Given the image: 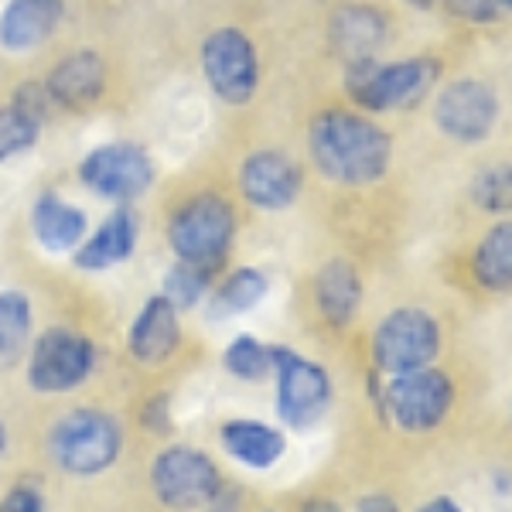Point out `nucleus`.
I'll list each match as a JSON object with an SVG mask.
<instances>
[{
  "label": "nucleus",
  "mask_w": 512,
  "mask_h": 512,
  "mask_svg": "<svg viewBox=\"0 0 512 512\" xmlns=\"http://www.w3.org/2000/svg\"><path fill=\"white\" fill-rule=\"evenodd\" d=\"M311 161L328 181L362 188L390 171L393 144L383 127L352 110H325L308 130Z\"/></svg>",
  "instance_id": "f257e3e1"
},
{
  "label": "nucleus",
  "mask_w": 512,
  "mask_h": 512,
  "mask_svg": "<svg viewBox=\"0 0 512 512\" xmlns=\"http://www.w3.org/2000/svg\"><path fill=\"white\" fill-rule=\"evenodd\" d=\"M441 79V62L431 55H414L400 62H376L359 59L349 62L345 72V89L352 103L369 113H400L410 106L424 103L427 93Z\"/></svg>",
  "instance_id": "f03ea898"
},
{
  "label": "nucleus",
  "mask_w": 512,
  "mask_h": 512,
  "mask_svg": "<svg viewBox=\"0 0 512 512\" xmlns=\"http://www.w3.org/2000/svg\"><path fill=\"white\" fill-rule=\"evenodd\" d=\"M48 458L65 475L93 478L117 465L123 451V431L117 417L99 407H72L48 427Z\"/></svg>",
  "instance_id": "7ed1b4c3"
},
{
  "label": "nucleus",
  "mask_w": 512,
  "mask_h": 512,
  "mask_svg": "<svg viewBox=\"0 0 512 512\" xmlns=\"http://www.w3.org/2000/svg\"><path fill=\"white\" fill-rule=\"evenodd\" d=\"M236 239V212L216 192H202L181 202L168 222V243L175 260L195 263L205 270H222Z\"/></svg>",
  "instance_id": "20e7f679"
},
{
  "label": "nucleus",
  "mask_w": 512,
  "mask_h": 512,
  "mask_svg": "<svg viewBox=\"0 0 512 512\" xmlns=\"http://www.w3.org/2000/svg\"><path fill=\"white\" fill-rule=\"evenodd\" d=\"M222 472L205 451L188 444H168L151 461V489L164 509H205L222 492Z\"/></svg>",
  "instance_id": "39448f33"
},
{
  "label": "nucleus",
  "mask_w": 512,
  "mask_h": 512,
  "mask_svg": "<svg viewBox=\"0 0 512 512\" xmlns=\"http://www.w3.org/2000/svg\"><path fill=\"white\" fill-rule=\"evenodd\" d=\"M270 359L277 379V417L291 431L315 427L332 407V376L287 345H270Z\"/></svg>",
  "instance_id": "423d86ee"
},
{
  "label": "nucleus",
  "mask_w": 512,
  "mask_h": 512,
  "mask_svg": "<svg viewBox=\"0 0 512 512\" xmlns=\"http://www.w3.org/2000/svg\"><path fill=\"white\" fill-rule=\"evenodd\" d=\"M96 345L65 325L45 328L28 352V386L38 393H72L93 376Z\"/></svg>",
  "instance_id": "0eeeda50"
},
{
  "label": "nucleus",
  "mask_w": 512,
  "mask_h": 512,
  "mask_svg": "<svg viewBox=\"0 0 512 512\" xmlns=\"http://www.w3.org/2000/svg\"><path fill=\"white\" fill-rule=\"evenodd\" d=\"M441 355V325L424 308H396L373 332V362L383 373L427 369Z\"/></svg>",
  "instance_id": "6e6552de"
},
{
  "label": "nucleus",
  "mask_w": 512,
  "mask_h": 512,
  "mask_svg": "<svg viewBox=\"0 0 512 512\" xmlns=\"http://www.w3.org/2000/svg\"><path fill=\"white\" fill-rule=\"evenodd\" d=\"M202 72L222 103L243 106L260 86V55L239 28H216L202 41Z\"/></svg>",
  "instance_id": "1a4fd4ad"
},
{
  "label": "nucleus",
  "mask_w": 512,
  "mask_h": 512,
  "mask_svg": "<svg viewBox=\"0 0 512 512\" xmlns=\"http://www.w3.org/2000/svg\"><path fill=\"white\" fill-rule=\"evenodd\" d=\"M79 181L99 198L110 202H134L154 185V161L140 144L113 140L99 144L82 158Z\"/></svg>",
  "instance_id": "9d476101"
},
{
  "label": "nucleus",
  "mask_w": 512,
  "mask_h": 512,
  "mask_svg": "<svg viewBox=\"0 0 512 512\" xmlns=\"http://www.w3.org/2000/svg\"><path fill=\"white\" fill-rule=\"evenodd\" d=\"M454 403V383L441 369H414V373H396L383 390L386 414L396 420L403 431H434L444 424Z\"/></svg>",
  "instance_id": "9b49d317"
},
{
  "label": "nucleus",
  "mask_w": 512,
  "mask_h": 512,
  "mask_svg": "<svg viewBox=\"0 0 512 512\" xmlns=\"http://www.w3.org/2000/svg\"><path fill=\"white\" fill-rule=\"evenodd\" d=\"M499 96L482 79H454L434 99V127L458 144H478L495 130Z\"/></svg>",
  "instance_id": "f8f14e48"
},
{
  "label": "nucleus",
  "mask_w": 512,
  "mask_h": 512,
  "mask_svg": "<svg viewBox=\"0 0 512 512\" xmlns=\"http://www.w3.org/2000/svg\"><path fill=\"white\" fill-rule=\"evenodd\" d=\"M304 175L294 158L284 151H256L239 168V192L250 205L263 212L291 209L301 195Z\"/></svg>",
  "instance_id": "ddd939ff"
},
{
  "label": "nucleus",
  "mask_w": 512,
  "mask_h": 512,
  "mask_svg": "<svg viewBox=\"0 0 512 512\" xmlns=\"http://www.w3.org/2000/svg\"><path fill=\"white\" fill-rule=\"evenodd\" d=\"M181 311L168 301L164 294H154L144 301V308L137 311V318L130 321L127 332V349L137 362L144 366H161L175 355L181 342Z\"/></svg>",
  "instance_id": "4468645a"
},
{
  "label": "nucleus",
  "mask_w": 512,
  "mask_h": 512,
  "mask_svg": "<svg viewBox=\"0 0 512 512\" xmlns=\"http://www.w3.org/2000/svg\"><path fill=\"white\" fill-rule=\"evenodd\" d=\"M106 89V65L96 52H72L48 72L45 93L52 106L79 113L93 106Z\"/></svg>",
  "instance_id": "2eb2a0df"
},
{
  "label": "nucleus",
  "mask_w": 512,
  "mask_h": 512,
  "mask_svg": "<svg viewBox=\"0 0 512 512\" xmlns=\"http://www.w3.org/2000/svg\"><path fill=\"white\" fill-rule=\"evenodd\" d=\"M62 18V0H7L0 11V45L7 52H31L59 31Z\"/></svg>",
  "instance_id": "dca6fc26"
},
{
  "label": "nucleus",
  "mask_w": 512,
  "mask_h": 512,
  "mask_svg": "<svg viewBox=\"0 0 512 512\" xmlns=\"http://www.w3.org/2000/svg\"><path fill=\"white\" fill-rule=\"evenodd\" d=\"M137 236H140L137 216L130 209H117L99 222V229L93 236L82 239L76 250H72V263H76L79 270H89V274L110 270L134 253Z\"/></svg>",
  "instance_id": "f3484780"
},
{
  "label": "nucleus",
  "mask_w": 512,
  "mask_h": 512,
  "mask_svg": "<svg viewBox=\"0 0 512 512\" xmlns=\"http://www.w3.org/2000/svg\"><path fill=\"white\" fill-rule=\"evenodd\" d=\"M328 41L345 62L373 59L386 41V18L369 4H345L328 21Z\"/></svg>",
  "instance_id": "a211bd4d"
},
{
  "label": "nucleus",
  "mask_w": 512,
  "mask_h": 512,
  "mask_svg": "<svg viewBox=\"0 0 512 512\" xmlns=\"http://www.w3.org/2000/svg\"><path fill=\"white\" fill-rule=\"evenodd\" d=\"M219 444L229 458L246 468H253V472L274 468L287 451L284 431L263 424V420H246V417L226 420V424L219 427Z\"/></svg>",
  "instance_id": "6ab92c4d"
},
{
  "label": "nucleus",
  "mask_w": 512,
  "mask_h": 512,
  "mask_svg": "<svg viewBox=\"0 0 512 512\" xmlns=\"http://www.w3.org/2000/svg\"><path fill=\"white\" fill-rule=\"evenodd\" d=\"M315 301L328 325L349 328L362 304V277L349 260H328L315 277Z\"/></svg>",
  "instance_id": "aec40b11"
},
{
  "label": "nucleus",
  "mask_w": 512,
  "mask_h": 512,
  "mask_svg": "<svg viewBox=\"0 0 512 512\" xmlns=\"http://www.w3.org/2000/svg\"><path fill=\"white\" fill-rule=\"evenodd\" d=\"M86 226V212L52 192L41 195L35 209H31V229H35V239L48 253L76 250L82 236H86Z\"/></svg>",
  "instance_id": "412c9836"
},
{
  "label": "nucleus",
  "mask_w": 512,
  "mask_h": 512,
  "mask_svg": "<svg viewBox=\"0 0 512 512\" xmlns=\"http://www.w3.org/2000/svg\"><path fill=\"white\" fill-rule=\"evenodd\" d=\"M31 335H35V311H31L28 294L0 291V373H11L31 352Z\"/></svg>",
  "instance_id": "4be33fe9"
},
{
  "label": "nucleus",
  "mask_w": 512,
  "mask_h": 512,
  "mask_svg": "<svg viewBox=\"0 0 512 512\" xmlns=\"http://www.w3.org/2000/svg\"><path fill=\"white\" fill-rule=\"evenodd\" d=\"M472 274L485 291H512V219L495 222L489 233L478 239Z\"/></svg>",
  "instance_id": "5701e85b"
},
{
  "label": "nucleus",
  "mask_w": 512,
  "mask_h": 512,
  "mask_svg": "<svg viewBox=\"0 0 512 512\" xmlns=\"http://www.w3.org/2000/svg\"><path fill=\"white\" fill-rule=\"evenodd\" d=\"M267 291H270V280L263 270L239 267L222 280V284L212 287L209 315L212 318H233V315H243V311H253L256 304L267 297Z\"/></svg>",
  "instance_id": "b1692460"
},
{
  "label": "nucleus",
  "mask_w": 512,
  "mask_h": 512,
  "mask_svg": "<svg viewBox=\"0 0 512 512\" xmlns=\"http://www.w3.org/2000/svg\"><path fill=\"white\" fill-rule=\"evenodd\" d=\"M222 366L229 376L243 379V383H267L274 376V359H270V345H263L253 335H236L222 352Z\"/></svg>",
  "instance_id": "393cba45"
},
{
  "label": "nucleus",
  "mask_w": 512,
  "mask_h": 512,
  "mask_svg": "<svg viewBox=\"0 0 512 512\" xmlns=\"http://www.w3.org/2000/svg\"><path fill=\"white\" fill-rule=\"evenodd\" d=\"M216 277H219L216 270H205V267H195V263L175 260L161 280V294L168 297L178 311H192L195 304L212 291Z\"/></svg>",
  "instance_id": "a878e982"
},
{
  "label": "nucleus",
  "mask_w": 512,
  "mask_h": 512,
  "mask_svg": "<svg viewBox=\"0 0 512 512\" xmlns=\"http://www.w3.org/2000/svg\"><path fill=\"white\" fill-rule=\"evenodd\" d=\"M472 202L489 216L512 212V161H495L472 181Z\"/></svg>",
  "instance_id": "bb28decb"
},
{
  "label": "nucleus",
  "mask_w": 512,
  "mask_h": 512,
  "mask_svg": "<svg viewBox=\"0 0 512 512\" xmlns=\"http://www.w3.org/2000/svg\"><path fill=\"white\" fill-rule=\"evenodd\" d=\"M41 134V120L24 113L18 103L0 106V164L31 151Z\"/></svg>",
  "instance_id": "cd10ccee"
},
{
  "label": "nucleus",
  "mask_w": 512,
  "mask_h": 512,
  "mask_svg": "<svg viewBox=\"0 0 512 512\" xmlns=\"http://www.w3.org/2000/svg\"><path fill=\"white\" fill-rule=\"evenodd\" d=\"M0 512H48L45 492L35 482H18L0 499Z\"/></svg>",
  "instance_id": "c85d7f7f"
},
{
  "label": "nucleus",
  "mask_w": 512,
  "mask_h": 512,
  "mask_svg": "<svg viewBox=\"0 0 512 512\" xmlns=\"http://www.w3.org/2000/svg\"><path fill=\"white\" fill-rule=\"evenodd\" d=\"M444 4H448L454 18L475 21V24H485L499 14V0H444Z\"/></svg>",
  "instance_id": "c756f323"
},
{
  "label": "nucleus",
  "mask_w": 512,
  "mask_h": 512,
  "mask_svg": "<svg viewBox=\"0 0 512 512\" xmlns=\"http://www.w3.org/2000/svg\"><path fill=\"white\" fill-rule=\"evenodd\" d=\"M355 512H400V506L393 502V495L386 492H369L359 499V506H355Z\"/></svg>",
  "instance_id": "7c9ffc66"
},
{
  "label": "nucleus",
  "mask_w": 512,
  "mask_h": 512,
  "mask_svg": "<svg viewBox=\"0 0 512 512\" xmlns=\"http://www.w3.org/2000/svg\"><path fill=\"white\" fill-rule=\"evenodd\" d=\"M205 509H209V512H239V492L236 489H226V485H222V492Z\"/></svg>",
  "instance_id": "2f4dec72"
},
{
  "label": "nucleus",
  "mask_w": 512,
  "mask_h": 512,
  "mask_svg": "<svg viewBox=\"0 0 512 512\" xmlns=\"http://www.w3.org/2000/svg\"><path fill=\"white\" fill-rule=\"evenodd\" d=\"M417 512H465L458 506V502L451 499V495H437V499H431V502H424Z\"/></svg>",
  "instance_id": "473e14b6"
},
{
  "label": "nucleus",
  "mask_w": 512,
  "mask_h": 512,
  "mask_svg": "<svg viewBox=\"0 0 512 512\" xmlns=\"http://www.w3.org/2000/svg\"><path fill=\"white\" fill-rule=\"evenodd\" d=\"M301 512H342V509H338V502H335V499H325V495H315V499L304 502Z\"/></svg>",
  "instance_id": "72a5a7b5"
},
{
  "label": "nucleus",
  "mask_w": 512,
  "mask_h": 512,
  "mask_svg": "<svg viewBox=\"0 0 512 512\" xmlns=\"http://www.w3.org/2000/svg\"><path fill=\"white\" fill-rule=\"evenodd\" d=\"M7 454V427H4V420H0V458Z\"/></svg>",
  "instance_id": "f704fd0d"
},
{
  "label": "nucleus",
  "mask_w": 512,
  "mask_h": 512,
  "mask_svg": "<svg viewBox=\"0 0 512 512\" xmlns=\"http://www.w3.org/2000/svg\"><path fill=\"white\" fill-rule=\"evenodd\" d=\"M407 4H414V7H431L434 0H407Z\"/></svg>",
  "instance_id": "c9c22d12"
},
{
  "label": "nucleus",
  "mask_w": 512,
  "mask_h": 512,
  "mask_svg": "<svg viewBox=\"0 0 512 512\" xmlns=\"http://www.w3.org/2000/svg\"><path fill=\"white\" fill-rule=\"evenodd\" d=\"M499 7H506V11H512V0H499Z\"/></svg>",
  "instance_id": "e433bc0d"
}]
</instances>
